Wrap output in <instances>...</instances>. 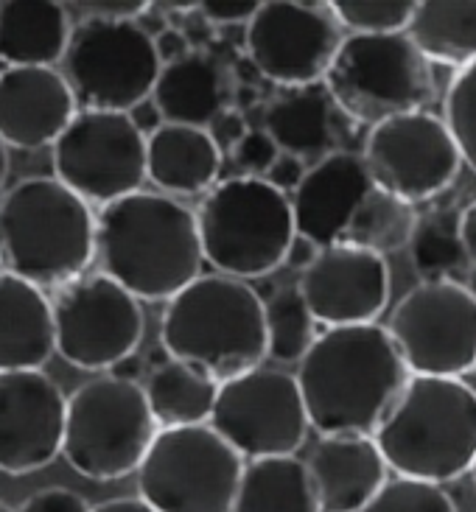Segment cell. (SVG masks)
Listing matches in <instances>:
<instances>
[{
  "label": "cell",
  "mask_w": 476,
  "mask_h": 512,
  "mask_svg": "<svg viewBox=\"0 0 476 512\" xmlns=\"http://www.w3.org/2000/svg\"><path fill=\"white\" fill-rule=\"evenodd\" d=\"M308 429L320 437H373L409 381V370L378 322L325 328L297 361Z\"/></svg>",
  "instance_id": "cell-1"
},
{
  "label": "cell",
  "mask_w": 476,
  "mask_h": 512,
  "mask_svg": "<svg viewBox=\"0 0 476 512\" xmlns=\"http://www.w3.org/2000/svg\"><path fill=\"white\" fill-rule=\"evenodd\" d=\"M101 275L132 297L171 300L202 269L196 213L177 199L138 191L98 210L96 255Z\"/></svg>",
  "instance_id": "cell-2"
},
{
  "label": "cell",
  "mask_w": 476,
  "mask_h": 512,
  "mask_svg": "<svg viewBox=\"0 0 476 512\" xmlns=\"http://www.w3.org/2000/svg\"><path fill=\"white\" fill-rule=\"evenodd\" d=\"M373 443L395 476L457 482L476 462V389L462 378L409 375Z\"/></svg>",
  "instance_id": "cell-3"
},
{
  "label": "cell",
  "mask_w": 476,
  "mask_h": 512,
  "mask_svg": "<svg viewBox=\"0 0 476 512\" xmlns=\"http://www.w3.org/2000/svg\"><path fill=\"white\" fill-rule=\"evenodd\" d=\"M160 345L168 359L194 364L219 384L250 373L266 359L264 300L244 280L199 275L168 300Z\"/></svg>",
  "instance_id": "cell-4"
},
{
  "label": "cell",
  "mask_w": 476,
  "mask_h": 512,
  "mask_svg": "<svg viewBox=\"0 0 476 512\" xmlns=\"http://www.w3.org/2000/svg\"><path fill=\"white\" fill-rule=\"evenodd\" d=\"M96 255L90 205L54 177L17 182L0 199V263L37 289H62Z\"/></svg>",
  "instance_id": "cell-5"
},
{
  "label": "cell",
  "mask_w": 476,
  "mask_h": 512,
  "mask_svg": "<svg viewBox=\"0 0 476 512\" xmlns=\"http://www.w3.org/2000/svg\"><path fill=\"white\" fill-rule=\"evenodd\" d=\"M202 258L219 275L252 280L275 272L294 236L289 196L258 177L213 185L196 213Z\"/></svg>",
  "instance_id": "cell-6"
},
{
  "label": "cell",
  "mask_w": 476,
  "mask_h": 512,
  "mask_svg": "<svg viewBox=\"0 0 476 512\" xmlns=\"http://www.w3.org/2000/svg\"><path fill=\"white\" fill-rule=\"evenodd\" d=\"M322 84L336 110L370 129L434 98L429 62L404 31L342 37Z\"/></svg>",
  "instance_id": "cell-7"
},
{
  "label": "cell",
  "mask_w": 476,
  "mask_h": 512,
  "mask_svg": "<svg viewBox=\"0 0 476 512\" xmlns=\"http://www.w3.org/2000/svg\"><path fill=\"white\" fill-rule=\"evenodd\" d=\"M143 387L101 375L70 395L62 457L93 482H118L140 468L157 434Z\"/></svg>",
  "instance_id": "cell-8"
},
{
  "label": "cell",
  "mask_w": 476,
  "mask_h": 512,
  "mask_svg": "<svg viewBox=\"0 0 476 512\" xmlns=\"http://www.w3.org/2000/svg\"><path fill=\"white\" fill-rule=\"evenodd\" d=\"M244 459L208 423L160 429L138 468L140 499L157 512H233Z\"/></svg>",
  "instance_id": "cell-9"
},
{
  "label": "cell",
  "mask_w": 476,
  "mask_h": 512,
  "mask_svg": "<svg viewBox=\"0 0 476 512\" xmlns=\"http://www.w3.org/2000/svg\"><path fill=\"white\" fill-rule=\"evenodd\" d=\"M62 65L76 104L98 112H129L152 96L163 70L152 34L129 20H82L70 31Z\"/></svg>",
  "instance_id": "cell-10"
},
{
  "label": "cell",
  "mask_w": 476,
  "mask_h": 512,
  "mask_svg": "<svg viewBox=\"0 0 476 512\" xmlns=\"http://www.w3.org/2000/svg\"><path fill=\"white\" fill-rule=\"evenodd\" d=\"M409 375L462 378L476 367V300L457 280H420L387 325Z\"/></svg>",
  "instance_id": "cell-11"
},
{
  "label": "cell",
  "mask_w": 476,
  "mask_h": 512,
  "mask_svg": "<svg viewBox=\"0 0 476 512\" xmlns=\"http://www.w3.org/2000/svg\"><path fill=\"white\" fill-rule=\"evenodd\" d=\"M51 314L56 353L87 373L112 370L132 356L146 331L138 297L101 272L76 277L56 291Z\"/></svg>",
  "instance_id": "cell-12"
},
{
  "label": "cell",
  "mask_w": 476,
  "mask_h": 512,
  "mask_svg": "<svg viewBox=\"0 0 476 512\" xmlns=\"http://www.w3.org/2000/svg\"><path fill=\"white\" fill-rule=\"evenodd\" d=\"M51 149L54 180L87 205L104 208L146 182V138L126 112H76Z\"/></svg>",
  "instance_id": "cell-13"
},
{
  "label": "cell",
  "mask_w": 476,
  "mask_h": 512,
  "mask_svg": "<svg viewBox=\"0 0 476 512\" xmlns=\"http://www.w3.org/2000/svg\"><path fill=\"white\" fill-rule=\"evenodd\" d=\"M208 426L244 459L294 457L308 417L294 375L255 367L219 384Z\"/></svg>",
  "instance_id": "cell-14"
},
{
  "label": "cell",
  "mask_w": 476,
  "mask_h": 512,
  "mask_svg": "<svg viewBox=\"0 0 476 512\" xmlns=\"http://www.w3.org/2000/svg\"><path fill=\"white\" fill-rule=\"evenodd\" d=\"M362 163L373 188L409 205L443 194L462 166L443 118L426 110L373 126L364 140Z\"/></svg>",
  "instance_id": "cell-15"
},
{
  "label": "cell",
  "mask_w": 476,
  "mask_h": 512,
  "mask_svg": "<svg viewBox=\"0 0 476 512\" xmlns=\"http://www.w3.org/2000/svg\"><path fill=\"white\" fill-rule=\"evenodd\" d=\"M247 59L258 76L283 87L325 79L342 31L325 3L266 0L247 23Z\"/></svg>",
  "instance_id": "cell-16"
},
{
  "label": "cell",
  "mask_w": 476,
  "mask_h": 512,
  "mask_svg": "<svg viewBox=\"0 0 476 512\" xmlns=\"http://www.w3.org/2000/svg\"><path fill=\"white\" fill-rule=\"evenodd\" d=\"M68 398L42 370L0 373V471L26 476L62 454Z\"/></svg>",
  "instance_id": "cell-17"
},
{
  "label": "cell",
  "mask_w": 476,
  "mask_h": 512,
  "mask_svg": "<svg viewBox=\"0 0 476 512\" xmlns=\"http://www.w3.org/2000/svg\"><path fill=\"white\" fill-rule=\"evenodd\" d=\"M297 291L314 322L325 328L367 325L390 300V266L376 252L331 244L297 280Z\"/></svg>",
  "instance_id": "cell-18"
},
{
  "label": "cell",
  "mask_w": 476,
  "mask_h": 512,
  "mask_svg": "<svg viewBox=\"0 0 476 512\" xmlns=\"http://www.w3.org/2000/svg\"><path fill=\"white\" fill-rule=\"evenodd\" d=\"M76 98L54 68L0 70V140L14 149L54 146L76 115Z\"/></svg>",
  "instance_id": "cell-19"
},
{
  "label": "cell",
  "mask_w": 476,
  "mask_h": 512,
  "mask_svg": "<svg viewBox=\"0 0 476 512\" xmlns=\"http://www.w3.org/2000/svg\"><path fill=\"white\" fill-rule=\"evenodd\" d=\"M362 154L334 152L306 168L303 182L294 188L292 222L297 236L314 241L320 250L339 244L353 210L370 194Z\"/></svg>",
  "instance_id": "cell-20"
},
{
  "label": "cell",
  "mask_w": 476,
  "mask_h": 512,
  "mask_svg": "<svg viewBox=\"0 0 476 512\" xmlns=\"http://www.w3.org/2000/svg\"><path fill=\"white\" fill-rule=\"evenodd\" d=\"M306 468L320 512H362L387 482L373 437H320Z\"/></svg>",
  "instance_id": "cell-21"
},
{
  "label": "cell",
  "mask_w": 476,
  "mask_h": 512,
  "mask_svg": "<svg viewBox=\"0 0 476 512\" xmlns=\"http://www.w3.org/2000/svg\"><path fill=\"white\" fill-rule=\"evenodd\" d=\"M54 353V314L45 291L0 272V373L40 370Z\"/></svg>",
  "instance_id": "cell-22"
},
{
  "label": "cell",
  "mask_w": 476,
  "mask_h": 512,
  "mask_svg": "<svg viewBox=\"0 0 476 512\" xmlns=\"http://www.w3.org/2000/svg\"><path fill=\"white\" fill-rule=\"evenodd\" d=\"M222 168V152L208 129L163 124L146 138V180L163 196H196L213 188Z\"/></svg>",
  "instance_id": "cell-23"
},
{
  "label": "cell",
  "mask_w": 476,
  "mask_h": 512,
  "mask_svg": "<svg viewBox=\"0 0 476 512\" xmlns=\"http://www.w3.org/2000/svg\"><path fill=\"white\" fill-rule=\"evenodd\" d=\"M334 101L325 84L286 87L264 110V129L278 152L292 154L303 163H317L334 154L336 126Z\"/></svg>",
  "instance_id": "cell-24"
},
{
  "label": "cell",
  "mask_w": 476,
  "mask_h": 512,
  "mask_svg": "<svg viewBox=\"0 0 476 512\" xmlns=\"http://www.w3.org/2000/svg\"><path fill=\"white\" fill-rule=\"evenodd\" d=\"M70 17L56 0L0 3V59L9 68H54L70 40Z\"/></svg>",
  "instance_id": "cell-25"
},
{
  "label": "cell",
  "mask_w": 476,
  "mask_h": 512,
  "mask_svg": "<svg viewBox=\"0 0 476 512\" xmlns=\"http://www.w3.org/2000/svg\"><path fill=\"white\" fill-rule=\"evenodd\" d=\"M149 98L163 115V124L208 129L227 101L224 70L208 54L191 51L160 70Z\"/></svg>",
  "instance_id": "cell-26"
},
{
  "label": "cell",
  "mask_w": 476,
  "mask_h": 512,
  "mask_svg": "<svg viewBox=\"0 0 476 512\" xmlns=\"http://www.w3.org/2000/svg\"><path fill=\"white\" fill-rule=\"evenodd\" d=\"M404 34L426 62L465 68L476 59V0L415 3Z\"/></svg>",
  "instance_id": "cell-27"
},
{
  "label": "cell",
  "mask_w": 476,
  "mask_h": 512,
  "mask_svg": "<svg viewBox=\"0 0 476 512\" xmlns=\"http://www.w3.org/2000/svg\"><path fill=\"white\" fill-rule=\"evenodd\" d=\"M157 429H182L208 423L219 395V381L185 361L157 364L143 387Z\"/></svg>",
  "instance_id": "cell-28"
},
{
  "label": "cell",
  "mask_w": 476,
  "mask_h": 512,
  "mask_svg": "<svg viewBox=\"0 0 476 512\" xmlns=\"http://www.w3.org/2000/svg\"><path fill=\"white\" fill-rule=\"evenodd\" d=\"M233 512H320L303 459L269 457L244 465Z\"/></svg>",
  "instance_id": "cell-29"
},
{
  "label": "cell",
  "mask_w": 476,
  "mask_h": 512,
  "mask_svg": "<svg viewBox=\"0 0 476 512\" xmlns=\"http://www.w3.org/2000/svg\"><path fill=\"white\" fill-rule=\"evenodd\" d=\"M418 210L398 196L384 194L378 188H370V194L353 210L348 227L342 233L339 244H350L359 250L390 255L409 247V238L418 227Z\"/></svg>",
  "instance_id": "cell-30"
},
{
  "label": "cell",
  "mask_w": 476,
  "mask_h": 512,
  "mask_svg": "<svg viewBox=\"0 0 476 512\" xmlns=\"http://www.w3.org/2000/svg\"><path fill=\"white\" fill-rule=\"evenodd\" d=\"M409 258L423 280H446L457 272L465 255L460 244V208L434 210L418 219L409 238Z\"/></svg>",
  "instance_id": "cell-31"
},
{
  "label": "cell",
  "mask_w": 476,
  "mask_h": 512,
  "mask_svg": "<svg viewBox=\"0 0 476 512\" xmlns=\"http://www.w3.org/2000/svg\"><path fill=\"white\" fill-rule=\"evenodd\" d=\"M266 356L292 364L306 356V350L317 339V322L303 303L297 286L275 291L264 300Z\"/></svg>",
  "instance_id": "cell-32"
},
{
  "label": "cell",
  "mask_w": 476,
  "mask_h": 512,
  "mask_svg": "<svg viewBox=\"0 0 476 512\" xmlns=\"http://www.w3.org/2000/svg\"><path fill=\"white\" fill-rule=\"evenodd\" d=\"M443 124L460 160L476 174V59L457 70L443 98Z\"/></svg>",
  "instance_id": "cell-33"
},
{
  "label": "cell",
  "mask_w": 476,
  "mask_h": 512,
  "mask_svg": "<svg viewBox=\"0 0 476 512\" xmlns=\"http://www.w3.org/2000/svg\"><path fill=\"white\" fill-rule=\"evenodd\" d=\"M339 28L353 34H401L412 20V0H334L328 3Z\"/></svg>",
  "instance_id": "cell-34"
},
{
  "label": "cell",
  "mask_w": 476,
  "mask_h": 512,
  "mask_svg": "<svg viewBox=\"0 0 476 512\" xmlns=\"http://www.w3.org/2000/svg\"><path fill=\"white\" fill-rule=\"evenodd\" d=\"M362 512H457V507L440 485L395 476L381 485Z\"/></svg>",
  "instance_id": "cell-35"
},
{
  "label": "cell",
  "mask_w": 476,
  "mask_h": 512,
  "mask_svg": "<svg viewBox=\"0 0 476 512\" xmlns=\"http://www.w3.org/2000/svg\"><path fill=\"white\" fill-rule=\"evenodd\" d=\"M278 146L272 143V138L266 135L264 129H250L244 138L238 140L233 149V160L241 171H247V177H264L269 166L278 157Z\"/></svg>",
  "instance_id": "cell-36"
},
{
  "label": "cell",
  "mask_w": 476,
  "mask_h": 512,
  "mask_svg": "<svg viewBox=\"0 0 476 512\" xmlns=\"http://www.w3.org/2000/svg\"><path fill=\"white\" fill-rule=\"evenodd\" d=\"M17 512H90V504L68 487H42L31 493Z\"/></svg>",
  "instance_id": "cell-37"
},
{
  "label": "cell",
  "mask_w": 476,
  "mask_h": 512,
  "mask_svg": "<svg viewBox=\"0 0 476 512\" xmlns=\"http://www.w3.org/2000/svg\"><path fill=\"white\" fill-rule=\"evenodd\" d=\"M68 9H79L84 20H115V23H135V17L149 9L146 0H84V3H70Z\"/></svg>",
  "instance_id": "cell-38"
},
{
  "label": "cell",
  "mask_w": 476,
  "mask_h": 512,
  "mask_svg": "<svg viewBox=\"0 0 476 512\" xmlns=\"http://www.w3.org/2000/svg\"><path fill=\"white\" fill-rule=\"evenodd\" d=\"M247 132H250V126H247V121H244V112L241 110H222L208 126L210 140L216 143V149H219V152H224V149H230V152H233L238 140L244 138Z\"/></svg>",
  "instance_id": "cell-39"
},
{
  "label": "cell",
  "mask_w": 476,
  "mask_h": 512,
  "mask_svg": "<svg viewBox=\"0 0 476 512\" xmlns=\"http://www.w3.org/2000/svg\"><path fill=\"white\" fill-rule=\"evenodd\" d=\"M303 177H306V163H303V160H297V157H292V154L280 152L278 157H275V163L269 166V171H266L261 180L286 196V194H294V188L303 182Z\"/></svg>",
  "instance_id": "cell-40"
},
{
  "label": "cell",
  "mask_w": 476,
  "mask_h": 512,
  "mask_svg": "<svg viewBox=\"0 0 476 512\" xmlns=\"http://www.w3.org/2000/svg\"><path fill=\"white\" fill-rule=\"evenodd\" d=\"M196 9L213 26H238V23H250L252 14L258 12V3H216V0H202Z\"/></svg>",
  "instance_id": "cell-41"
},
{
  "label": "cell",
  "mask_w": 476,
  "mask_h": 512,
  "mask_svg": "<svg viewBox=\"0 0 476 512\" xmlns=\"http://www.w3.org/2000/svg\"><path fill=\"white\" fill-rule=\"evenodd\" d=\"M154 40V54L160 59V65L166 68L171 62H180L182 56L191 54V40L182 28H163Z\"/></svg>",
  "instance_id": "cell-42"
},
{
  "label": "cell",
  "mask_w": 476,
  "mask_h": 512,
  "mask_svg": "<svg viewBox=\"0 0 476 512\" xmlns=\"http://www.w3.org/2000/svg\"><path fill=\"white\" fill-rule=\"evenodd\" d=\"M126 115H129V121L135 124V129H138L143 138H149V135H154V132L163 126V115H160V110L154 107L152 98H146V101L135 104V107L126 112Z\"/></svg>",
  "instance_id": "cell-43"
},
{
  "label": "cell",
  "mask_w": 476,
  "mask_h": 512,
  "mask_svg": "<svg viewBox=\"0 0 476 512\" xmlns=\"http://www.w3.org/2000/svg\"><path fill=\"white\" fill-rule=\"evenodd\" d=\"M320 255V247L314 244V241H308V238L297 236L294 233L292 241H289V250H286V258L283 263L286 266H292V269H300V272H306L308 266L314 263V258Z\"/></svg>",
  "instance_id": "cell-44"
},
{
  "label": "cell",
  "mask_w": 476,
  "mask_h": 512,
  "mask_svg": "<svg viewBox=\"0 0 476 512\" xmlns=\"http://www.w3.org/2000/svg\"><path fill=\"white\" fill-rule=\"evenodd\" d=\"M460 244L465 261L476 266V199L460 210Z\"/></svg>",
  "instance_id": "cell-45"
},
{
  "label": "cell",
  "mask_w": 476,
  "mask_h": 512,
  "mask_svg": "<svg viewBox=\"0 0 476 512\" xmlns=\"http://www.w3.org/2000/svg\"><path fill=\"white\" fill-rule=\"evenodd\" d=\"M90 512H157L154 507H149L143 499H107L90 507Z\"/></svg>",
  "instance_id": "cell-46"
},
{
  "label": "cell",
  "mask_w": 476,
  "mask_h": 512,
  "mask_svg": "<svg viewBox=\"0 0 476 512\" xmlns=\"http://www.w3.org/2000/svg\"><path fill=\"white\" fill-rule=\"evenodd\" d=\"M140 373H143V364H140V359L135 356V353L118 361V364H115V367L110 370L112 378H121V381H135V384H138Z\"/></svg>",
  "instance_id": "cell-47"
},
{
  "label": "cell",
  "mask_w": 476,
  "mask_h": 512,
  "mask_svg": "<svg viewBox=\"0 0 476 512\" xmlns=\"http://www.w3.org/2000/svg\"><path fill=\"white\" fill-rule=\"evenodd\" d=\"M6 174H9V146L0 140V188L6 182Z\"/></svg>",
  "instance_id": "cell-48"
},
{
  "label": "cell",
  "mask_w": 476,
  "mask_h": 512,
  "mask_svg": "<svg viewBox=\"0 0 476 512\" xmlns=\"http://www.w3.org/2000/svg\"><path fill=\"white\" fill-rule=\"evenodd\" d=\"M255 96H258V93H255L252 87H241V90H238V107H247V104H252Z\"/></svg>",
  "instance_id": "cell-49"
},
{
  "label": "cell",
  "mask_w": 476,
  "mask_h": 512,
  "mask_svg": "<svg viewBox=\"0 0 476 512\" xmlns=\"http://www.w3.org/2000/svg\"><path fill=\"white\" fill-rule=\"evenodd\" d=\"M465 289L471 291V297L476 300V266H471V272H468V286Z\"/></svg>",
  "instance_id": "cell-50"
},
{
  "label": "cell",
  "mask_w": 476,
  "mask_h": 512,
  "mask_svg": "<svg viewBox=\"0 0 476 512\" xmlns=\"http://www.w3.org/2000/svg\"><path fill=\"white\" fill-rule=\"evenodd\" d=\"M0 512H17V510H12V507H9L6 501H0Z\"/></svg>",
  "instance_id": "cell-51"
},
{
  "label": "cell",
  "mask_w": 476,
  "mask_h": 512,
  "mask_svg": "<svg viewBox=\"0 0 476 512\" xmlns=\"http://www.w3.org/2000/svg\"><path fill=\"white\" fill-rule=\"evenodd\" d=\"M471 479H474V487H476V462H474V468H471Z\"/></svg>",
  "instance_id": "cell-52"
},
{
  "label": "cell",
  "mask_w": 476,
  "mask_h": 512,
  "mask_svg": "<svg viewBox=\"0 0 476 512\" xmlns=\"http://www.w3.org/2000/svg\"><path fill=\"white\" fill-rule=\"evenodd\" d=\"M474 373H476V367H474Z\"/></svg>",
  "instance_id": "cell-53"
}]
</instances>
